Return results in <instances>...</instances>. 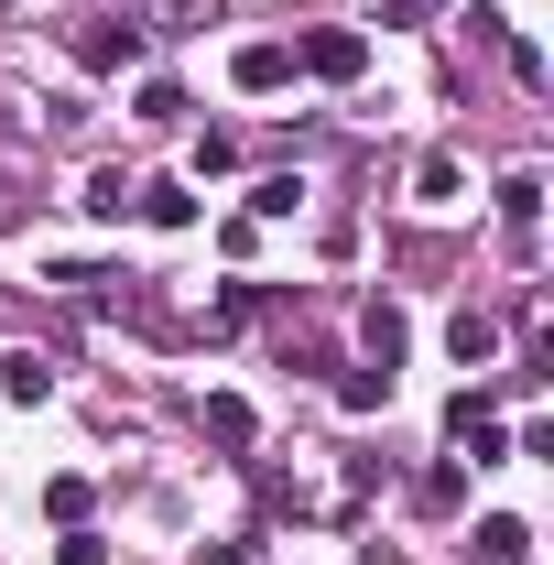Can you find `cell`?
<instances>
[{
    "label": "cell",
    "mask_w": 554,
    "mask_h": 565,
    "mask_svg": "<svg viewBox=\"0 0 554 565\" xmlns=\"http://www.w3.org/2000/svg\"><path fill=\"white\" fill-rule=\"evenodd\" d=\"M0 392H11V403H55V359H44V349H11V359H0Z\"/></svg>",
    "instance_id": "6"
},
{
    "label": "cell",
    "mask_w": 554,
    "mask_h": 565,
    "mask_svg": "<svg viewBox=\"0 0 554 565\" xmlns=\"http://www.w3.org/2000/svg\"><path fill=\"white\" fill-rule=\"evenodd\" d=\"M131 217H152V228H196V196H185V185H131Z\"/></svg>",
    "instance_id": "11"
},
{
    "label": "cell",
    "mask_w": 554,
    "mask_h": 565,
    "mask_svg": "<svg viewBox=\"0 0 554 565\" xmlns=\"http://www.w3.org/2000/svg\"><path fill=\"white\" fill-rule=\"evenodd\" d=\"M468 565H533V522H511V511H489L479 533H468Z\"/></svg>",
    "instance_id": "4"
},
{
    "label": "cell",
    "mask_w": 554,
    "mask_h": 565,
    "mask_svg": "<svg viewBox=\"0 0 554 565\" xmlns=\"http://www.w3.org/2000/svg\"><path fill=\"white\" fill-rule=\"evenodd\" d=\"M446 435L468 446V468H500V457H511V424L489 414V392H457V403H446Z\"/></svg>",
    "instance_id": "2"
},
{
    "label": "cell",
    "mask_w": 554,
    "mask_h": 565,
    "mask_svg": "<svg viewBox=\"0 0 554 565\" xmlns=\"http://www.w3.org/2000/svg\"><path fill=\"white\" fill-rule=\"evenodd\" d=\"M446 349H457V370H479V359L500 349V327H489L479 305H468V316H457V327H446Z\"/></svg>",
    "instance_id": "13"
},
{
    "label": "cell",
    "mask_w": 554,
    "mask_h": 565,
    "mask_svg": "<svg viewBox=\"0 0 554 565\" xmlns=\"http://www.w3.org/2000/svg\"><path fill=\"white\" fill-rule=\"evenodd\" d=\"M55 565H109V533H87V522H66V544H55Z\"/></svg>",
    "instance_id": "19"
},
{
    "label": "cell",
    "mask_w": 554,
    "mask_h": 565,
    "mask_svg": "<svg viewBox=\"0 0 554 565\" xmlns=\"http://www.w3.org/2000/svg\"><path fill=\"white\" fill-rule=\"evenodd\" d=\"M294 66L327 76V87H359V66H370V33H348V22H316V33L294 44Z\"/></svg>",
    "instance_id": "1"
},
{
    "label": "cell",
    "mask_w": 554,
    "mask_h": 565,
    "mask_svg": "<svg viewBox=\"0 0 554 565\" xmlns=\"http://www.w3.org/2000/svg\"><path fill=\"white\" fill-rule=\"evenodd\" d=\"M338 403H348V414H381V403H392V370H348Z\"/></svg>",
    "instance_id": "15"
},
{
    "label": "cell",
    "mask_w": 554,
    "mask_h": 565,
    "mask_svg": "<svg viewBox=\"0 0 554 565\" xmlns=\"http://www.w3.org/2000/svg\"><path fill=\"white\" fill-rule=\"evenodd\" d=\"M131 109H141V120H185V87H174V76H141Z\"/></svg>",
    "instance_id": "18"
},
{
    "label": "cell",
    "mask_w": 554,
    "mask_h": 565,
    "mask_svg": "<svg viewBox=\"0 0 554 565\" xmlns=\"http://www.w3.org/2000/svg\"><path fill=\"white\" fill-rule=\"evenodd\" d=\"M141 33H196V22H217V0H131Z\"/></svg>",
    "instance_id": "10"
},
{
    "label": "cell",
    "mask_w": 554,
    "mask_h": 565,
    "mask_svg": "<svg viewBox=\"0 0 554 565\" xmlns=\"http://www.w3.org/2000/svg\"><path fill=\"white\" fill-rule=\"evenodd\" d=\"M228 76H239L251 98H273L283 76H294V44H239V66H228Z\"/></svg>",
    "instance_id": "7"
},
{
    "label": "cell",
    "mask_w": 554,
    "mask_h": 565,
    "mask_svg": "<svg viewBox=\"0 0 554 565\" xmlns=\"http://www.w3.org/2000/svg\"><path fill=\"white\" fill-rule=\"evenodd\" d=\"M359 338H370V370H403V338H414V327H403V305H370Z\"/></svg>",
    "instance_id": "9"
},
{
    "label": "cell",
    "mask_w": 554,
    "mask_h": 565,
    "mask_svg": "<svg viewBox=\"0 0 554 565\" xmlns=\"http://www.w3.org/2000/svg\"><path fill=\"white\" fill-rule=\"evenodd\" d=\"M500 228H511V250H533V228H544V174H500Z\"/></svg>",
    "instance_id": "5"
},
{
    "label": "cell",
    "mask_w": 554,
    "mask_h": 565,
    "mask_svg": "<svg viewBox=\"0 0 554 565\" xmlns=\"http://www.w3.org/2000/svg\"><path fill=\"white\" fill-rule=\"evenodd\" d=\"M251 435H262V414H251L239 392H207V446H228V457H239Z\"/></svg>",
    "instance_id": "8"
},
{
    "label": "cell",
    "mask_w": 554,
    "mask_h": 565,
    "mask_svg": "<svg viewBox=\"0 0 554 565\" xmlns=\"http://www.w3.org/2000/svg\"><path fill=\"white\" fill-rule=\"evenodd\" d=\"M76 207H87V217H131V174H120V163H98V174H87V196H76Z\"/></svg>",
    "instance_id": "12"
},
{
    "label": "cell",
    "mask_w": 554,
    "mask_h": 565,
    "mask_svg": "<svg viewBox=\"0 0 554 565\" xmlns=\"http://www.w3.org/2000/svg\"><path fill=\"white\" fill-rule=\"evenodd\" d=\"M414 196H424V207H457V152H424V174H414Z\"/></svg>",
    "instance_id": "14"
},
{
    "label": "cell",
    "mask_w": 554,
    "mask_h": 565,
    "mask_svg": "<svg viewBox=\"0 0 554 565\" xmlns=\"http://www.w3.org/2000/svg\"><path fill=\"white\" fill-rule=\"evenodd\" d=\"M76 66H87V76H120V66H141V22H131V11L87 22V33H76Z\"/></svg>",
    "instance_id": "3"
},
{
    "label": "cell",
    "mask_w": 554,
    "mask_h": 565,
    "mask_svg": "<svg viewBox=\"0 0 554 565\" xmlns=\"http://www.w3.org/2000/svg\"><path fill=\"white\" fill-rule=\"evenodd\" d=\"M305 207V185H294V174H262V185H251V217H294Z\"/></svg>",
    "instance_id": "17"
},
{
    "label": "cell",
    "mask_w": 554,
    "mask_h": 565,
    "mask_svg": "<svg viewBox=\"0 0 554 565\" xmlns=\"http://www.w3.org/2000/svg\"><path fill=\"white\" fill-rule=\"evenodd\" d=\"M414 500H424V511H457V500H468V468H424Z\"/></svg>",
    "instance_id": "16"
}]
</instances>
